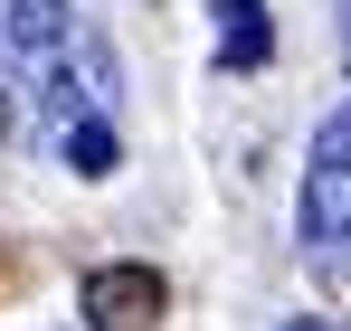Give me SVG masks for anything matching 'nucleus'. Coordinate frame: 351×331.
Returning a JSON list of instances; mask_svg holds the SVG:
<instances>
[{
    "instance_id": "nucleus-5",
    "label": "nucleus",
    "mask_w": 351,
    "mask_h": 331,
    "mask_svg": "<svg viewBox=\"0 0 351 331\" xmlns=\"http://www.w3.org/2000/svg\"><path fill=\"white\" fill-rule=\"evenodd\" d=\"M285 331H351V322H285Z\"/></svg>"
},
{
    "instance_id": "nucleus-4",
    "label": "nucleus",
    "mask_w": 351,
    "mask_h": 331,
    "mask_svg": "<svg viewBox=\"0 0 351 331\" xmlns=\"http://www.w3.org/2000/svg\"><path fill=\"white\" fill-rule=\"evenodd\" d=\"M276 29H266V0H219V66H266Z\"/></svg>"
},
{
    "instance_id": "nucleus-1",
    "label": "nucleus",
    "mask_w": 351,
    "mask_h": 331,
    "mask_svg": "<svg viewBox=\"0 0 351 331\" xmlns=\"http://www.w3.org/2000/svg\"><path fill=\"white\" fill-rule=\"evenodd\" d=\"M294 227H304V256H313L323 275L351 284V95L323 114V133H313V152H304Z\"/></svg>"
},
{
    "instance_id": "nucleus-2",
    "label": "nucleus",
    "mask_w": 351,
    "mask_h": 331,
    "mask_svg": "<svg viewBox=\"0 0 351 331\" xmlns=\"http://www.w3.org/2000/svg\"><path fill=\"white\" fill-rule=\"evenodd\" d=\"M162 303H171V284L152 275L143 256H114V265H86V275H76V313H86V331H152Z\"/></svg>"
},
{
    "instance_id": "nucleus-3",
    "label": "nucleus",
    "mask_w": 351,
    "mask_h": 331,
    "mask_svg": "<svg viewBox=\"0 0 351 331\" xmlns=\"http://www.w3.org/2000/svg\"><path fill=\"white\" fill-rule=\"evenodd\" d=\"M66 29H76V0H0V38L19 57H48Z\"/></svg>"
}]
</instances>
